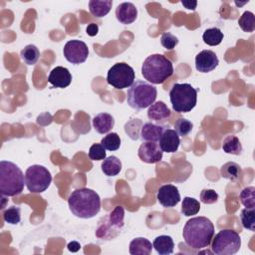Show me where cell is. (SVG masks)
Wrapping results in <instances>:
<instances>
[{"label": "cell", "instance_id": "cell-1", "mask_svg": "<svg viewBox=\"0 0 255 255\" xmlns=\"http://www.w3.org/2000/svg\"><path fill=\"white\" fill-rule=\"evenodd\" d=\"M182 236L187 246L193 249L206 248L214 236L213 223L204 216L193 217L186 221Z\"/></svg>", "mask_w": 255, "mask_h": 255}, {"label": "cell", "instance_id": "cell-2", "mask_svg": "<svg viewBox=\"0 0 255 255\" xmlns=\"http://www.w3.org/2000/svg\"><path fill=\"white\" fill-rule=\"evenodd\" d=\"M68 204L71 212L84 219L93 218L101 210V198L93 189L77 188L70 194Z\"/></svg>", "mask_w": 255, "mask_h": 255}, {"label": "cell", "instance_id": "cell-3", "mask_svg": "<svg viewBox=\"0 0 255 255\" xmlns=\"http://www.w3.org/2000/svg\"><path fill=\"white\" fill-rule=\"evenodd\" d=\"M25 175L20 167L8 160L0 161V192L2 196H16L22 193Z\"/></svg>", "mask_w": 255, "mask_h": 255}, {"label": "cell", "instance_id": "cell-4", "mask_svg": "<svg viewBox=\"0 0 255 255\" xmlns=\"http://www.w3.org/2000/svg\"><path fill=\"white\" fill-rule=\"evenodd\" d=\"M141 75L151 84H162L173 75V66L164 55L152 54L143 61Z\"/></svg>", "mask_w": 255, "mask_h": 255}, {"label": "cell", "instance_id": "cell-5", "mask_svg": "<svg viewBox=\"0 0 255 255\" xmlns=\"http://www.w3.org/2000/svg\"><path fill=\"white\" fill-rule=\"evenodd\" d=\"M157 96L156 88L142 80H136L128 89L127 102L134 110H143L155 102Z\"/></svg>", "mask_w": 255, "mask_h": 255}, {"label": "cell", "instance_id": "cell-6", "mask_svg": "<svg viewBox=\"0 0 255 255\" xmlns=\"http://www.w3.org/2000/svg\"><path fill=\"white\" fill-rule=\"evenodd\" d=\"M172 109L177 113H188L197 103V90L190 84L175 83L169 91Z\"/></svg>", "mask_w": 255, "mask_h": 255}, {"label": "cell", "instance_id": "cell-7", "mask_svg": "<svg viewBox=\"0 0 255 255\" xmlns=\"http://www.w3.org/2000/svg\"><path fill=\"white\" fill-rule=\"evenodd\" d=\"M241 247V238L233 229H222L212 238L211 250L216 255H233Z\"/></svg>", "mask_w": 255, "mask_h": 255}, {"label": "cell", "instance_id": "cell-8", "mask_svg": "<svg viewBox=\"0 0 255 255\" xmlns=\"http://www.w3.org/2000/svg\"><path fill=\"white\" fill-rule=\"evenodd\" d=\"M52 182L51 172L43 165L33 164L25 171V185L30 192L41 193Z\"/></svg>", "mask_w": 255, "mask_h": 255}, {"label": "cell", "instance_id": "cell-9", "mask_svg": "<svg viewBox=\"0 0 255 255\" xmlns=\"http://www.w3.org/2000/svg\"><path fill=\"white\" fill-rule=\"evenodd\" d=\"M135 79L134 70L125 62L116 63L107 74V82L117 90L129 88Z\"/></svg>", "mask_w": 255, "mask_h": 255}, {"label": "cell", "instance_id": "cell-10", "mask_svg": "<svg viewBox=\"0 0 255 255\" xmlns=\"http://www.w3.org/2000/svg\"><path fill=\"white\" fill-rule=\"evenodd\" d=\"M63 54L68 62L79 65L87 60L89 48L87 44L81 40H70L65 44Z\"/></svg>", "mask_w": 255, "mask_h": 255}, {"label": "cell", "instance_id": "cell-11", "mask_svg": "<svg viewBox=\"0 0 255 255\" xmlns=\"http://www.w3.org/2000/svg\"><path fill=\"white\" fill-rule=\"evenodd\" d=\"M137 155L145 163H156L162 159L163 151L157 142L142 141L138 147Z\"/></svg>", "mask_w": 255, "mask_h": 255}, {"label": "cell", "instance_id": "cell-12", "mask_svg": "<svg viewBox=\"0 0 255 255\" xmlns=\"http://www.w3.org/2000/svg\"><path fill=\"white\" fill-rule=\"evenodd\" d=\"M156 198L163 207H174L180 201V193L175 185L164 184L158 188Z\"/></svg>", "mask_w": 255, "mask_h": 255}, {"label": "cell", "instance_id": "cell-13", "mask_svg": "<svg viewBox=\"0 0 255 255\" xmlns=\"http://www.w3.org/2000/svg\"><path fill=\"white\" fill-rule=\"evenodd\" d=\"M219 64L216 54L211 50H202L195 57V68L200 73H209Z\"/></svg>", "mask_w": 255, "mask_h": 255}, {"label": "cell", "instance_id": "cell-14", "mask_svg": "<svg viewBox=\"0 0 255 255\" xmlns=\"http://www.w3.org/2000/svg\"><path fill=\"white\" fill-rule=\"evenodd\" d=\"M179 144H180L179 135L177 134V132L174 129L169 128V127L167 126V128L163 130V132L160 135V138L158 140V145H159L160 149L163 152L173 153V152L177 151Z\"/></svg>", "mask_w": 255, "mask_h": 255}, {"label": "cell", "instance_id": "cell-15", "mask_svg": "<svg viewBox=\"0 0 255 255\" xmlns=\"http://www.w3.org/2000/svg\"><path fill=\"white\" fill-rule=\"evenodd\" d=\"M48 82L55 88H67L72 82V75L70 71L62 66L55 67L49 74Z\"/></svg>", "mask_w": 255, "mask_h": 255}, {"label": "cell", "instance_id": "cell-16", "mask_svg": "<svg viewBox=\"0 0 255 255\" xmlns=\"http://www.w3.org/2000/svg\"><path fill=\"white\" fill-rule=\"evenodd\" d=\"M116 17L118 21L124 25L131 24L137 17V9L130 2H124L116 8Z\"/></svg>", "mask_w": 255, "mask_h": 255}, {"label": "cell", "instance_id": "cell-17", "mask_svg": "<svg viewBox=\"0 0 255 255\" xmlns=\"http://www.w3.org/2000/svg\"><path fill=\"white\" fill-rule=\"evenodd\" d=\"M167 128L164 125H157L153 123H144L141 127L140 130V138L142 141H153L158 142L160 135L162 134L163 130Z\"/></svg>", "mask_w": 255, "mask_h": 255}, {"label": "cell", "instance_id": "cell-18", "mask_svg": "<svg viewBox=\"0 0 255 255\" xmlns=\"http://www.w3.org/2000/svg\"><path fill=\"white\" fill-rule=\"evenodd\" d=\"M124 215H125V210L124 207L122 206H116L115 209L109 214V217L107 219V222L109 223L104 224L103 226H101L98 229L97 234L104 232V231H111L113 229H117V230H121L124 226Z\"/></svg>", "mask_w": 255, "mask_h": 255}, {"label": "cell", "instance_id": "cell-19", "mask_svg": "<svg viewBox=\"0 0 255 255\" xmlns=\"http://www.w3.org/2000/svg\"><path fill=\"white\" fill-rule=\"evenodd\" d=\"M171 116V112L169 108L164 104L162 101L154 102L148 107L147 110V117L149 120L161 123L167 121Z\"/></svg>", "mask_w": 255, "mask_h": 255}, {"label": "cell", "instance_id": "cell-20", "mask_svg": "<svg viewBox=\"0 0 255 255\" xmlns=\"http://www.w3.org/2000/svg\"><path fill=\"white\" fill-rule=\"evenodd\" d=\"M115 126V119L109 113H100L93 119V127L97 132L104 134L109 132Z\"/></svg>", "mask_w": 255, "mask_h": 255}, {"label": "cell", "instance_id": "cell-21", "mask_svg": "<svg viewBox=\"0 0 255 255\" xmlns=\"http://www.w3.org/2000/svg\"><path fill=\"white\" fill-rule=\"evenodd\" d=\"M151 250V242L144 237H136L129 243V253L131 255H149Z\"/></svg>", "mask_w": 255, "mask_h": 255}, {"label": "cell", "instance_id": "cell-22", "mask_svg": "<svg viewBox=\"0 0 255 255\" xmlns=\"http://www.w3.org/2000/svg\"><path fill=\"white\" fill-rule=\"evenodd\" d=\"M152 247L158 254L168 255L173 252L174 242L172 238L168 235H159L153 240Z\"/></svg>", "mask_w": 255, "mask_h": 255}, {"label": "cell", "instance_id": "cell-23", "mask_svg": "<svg viewBox=\"0 0 255 255\" xmlns=\"http://www.w3.org/2000/svg\"><path fill=\"white\" fill-rule=\"evenodd\" d=\"M113 1L111 0H91L89 2L90 13L97 18L106 16L112 8Z\"/></svg>", "mask_w": 255, "mask_h": 255}, {"label": "cell", "instance_id": "cell-24", "mask_svg": "<svg viewBox=\"0 0 255 255\" xmlns=\"http://www.w3.org/2000/svg\"><path fill=\"white\" fill-rule=\"evenodd\" d=\"M122 161L115 155H111L106 157L101 165L102 171L107 176H116L122 170Z\"/></svg>", "mask_w": 255, "mask_h": 255}, {"label": "cell", "instance_id": "cell-25", "mask_svg": "<svg viewBox=\"0 0 255 255\" xmlns=\"http://www.w3.org/2000/svg\"><path fill=\"white\" fill-rule=\"evenodd\" d=\"M241 173H242L241 166L234 161H228L224 163L220 168L221 176L231 181L237 180L240 177Z\"/></svg>", "mask_w": 255, "mask_h": 255}, {"label": "cell", "instance_id": "cell-26", "mask_svg": "<svg viewBox=\"0 0 255 255\" xmlns=\"http://www.w3.org/2000/svg\"><path fill=\"white\" fill-rule=\"evenodd\" d=\"M222 149L225 153L239 155L242 152V144L239 138L236 135L229 134L227 135L222 143Z\"/></svg>", "mask_w": 255, "mask_h": 255}, {"label": "cell", "instance_id": "cell-27", "mask_svg": "<svg viewBox=\"0 0 255 255\" xmlns=\"http://www.w3.org/2000/svg\"><path fill=\"white\" fill-rule=\"evenodd\" d=\"M20 57L25 64L32 66L38 62L40 58V51L35 45L29 44L21 50Z\"/></svg>", "mask_w": 255, "mask_h": 255}, {"label": "cell", "instance_id": "cell-28", "mask_svg": "<svg viewBox=\"0 0 255 255\" xmlns=\"http://www.w3.org/2000/svg\"><path fill=\"white\" fill-rule=\"evenodd\" d=\"M223 37H224V35L219 28L212 27V28H208L204 31V33L202 35V40L205 44H207L209 46H217L222 42Z\"/></svg>", "mask_w": 255, "mask_h": 255}, {"label": "cell", "instance_id": "cell-29", "mask_svg": "<svg viewBox=\"0 0 255 255\" xmlns=\"http://www.w3.org/2000/svg\"><path fill=\"white\" fill-rule=\"evenodd\" d=\"M200 210V203L193 197H184L181 204V213L185 216L196 215Z\"/></svg>", "mask_w": 255, "mask_h": 255}, {"label": "cell", "instance_id": "cell-30", "mask_svg": "<svg viewBox=\"0 0 255 255\" xmlns=\"http://www.w3.org/2000/svg\"><path fill=\"white\" fill-rule=\"evenodd\" d=\"M142 122L139 119H131L125 125V131L128 137L132 140H136L140 137V130L142 127Z\"/></svg>", "mask_w": 255, "mask_h": 255}, {"label": "cell", "instance_id": "cell-31", "mask_svg": "<svg viewBox=\"0 0 255 255\" xmlns=\"http://www.w3.org/2000/svg\"><path fill=\"white\" fill-rule=\"evenodd\" d=\"M239 27L247 33H252L255 30V16L251 11H245L238 20Z\"/></svg>", "mask_w": 255, "mask_h": 255}, {"label": "cell", "instance_id": "cell-32", "mask_svg": "<svg viewBox=\"0 0 255 255\" xmlns=\"http://www.w3.org/2000/svg\"><path fill=\"white\" fill-rule=\"evenodd\" d=\"M101 143L107 150L115 151L121 146V137L117 132H110L102 138Z\"/></svg>", "mask_w": 255, "mask_h": 255}, {"label": "cell", "instance_id": "cell-33", "mask_svg": "<svg viewBox=\"0 0 255 255\" xmlns=\"http://www.w3.org/2000/svg\"><path fill=\"white\" fill-rule=\"evenodd\" d=\"M240 220L242 226L250 231L255 230V212L254 208H244L241 210Z\"/></svg>", "mask_w": 255, "mask_h": 255}, {"label": "cell", "instance_id": "cell-34", "mask_svg": "<svg viewBox=\"0 0 255 255\" xmlns=\"http://www.w3.org/2000/svg\"><path fill=\"white\" fill-rule=\"evenodd\" d=\"M240 201L246 208L255 207V187L248 186L240 192Z\"/></svg>", "mask_w": 255, "mask_h": 255}, {"label": "cell", "instance_id": "cell-35", "mask_svg": "<svg viewBox=\"0 0 255 255\" xmlns=\"http://www.w3.org/2000/svg\"><path fill=\"white\" fill-rule=\"evenodd\" d=\"M3 219L9 224H18L21 221V208L19 206H10L3 211Z\"/></svg>", "mask_w": 255, "mask_h": 255}, {"label": "cell", "instance_id": "cell-36", "mask_svg": "<svg viewBox=\"0 0 255 255\" xmlns=\"http://www.w3.org/2000/svg\"><path fill=\"white\" fill-rule=\"evenodd\" d=\"M193 128V124L186 119L180 118L174 123V130L180 136H186L191 132Z\"/></svg>", "mask_w": 255, "mask_h": 255}, {"label": "cell", "instance_id": "cell-37", "mask_svg": "<svg viewBox=\"0 0 255 255\" xmlns=\"http://www.w3.org/2000/svg\"><path fill=\"white\" fill-rule=\"evenodd\" d=\"M106 156V148L102 143H94L89 149V157L92 160H104Z\"/></svg>", "mask_w": 255, "mask_h": 255}, {"label": "cell", "instance_id": "cell-38", "mask_svg": "<svg viewBox=\"0 0 255 255\" xmlns=\"http://www.w3.org/2000/svg\"><path fill=\"white\" fill-rule=\"evenodd\" d=\"M160 43L166 50H172L178 44V38L170 32H165L160 37Z\"/></svg>", "mask_w": 255, "mask_h": 255}, {"label": "cell", "instance_id": "cell-39", "mask_svg": "<svg viewBox=\"0 0 255 255\" xmlns=\"http://www.w3.org/2000/svg\"><path fill=\"white\" fill-rule=\"evenodd\" d=\"M218 193L214 189H202L200 192V201L204 204H213L218 200Z\"/></svg>", "mask_w": 255, "mask_h": 255}, {"label": "cell", "instance_id": "cell-40", "mask_svg": "<svg viewBox=\"0 0 255 255\" xmlns=\"http://www.w3.org/2000/svg\"><path fill=\"white\" fill-rule=\"evenodd\" d=\"M86 32H87V34H88L89 36H91V37L96 36V35L98 34V32H99V26H98V24H96V23H91V24H89L88 27H87V29H86Z\"/></svg>", "mask_w": 255, "mask_h": 255}, {"label": "cell", "instance_id": "cell-41", "mask_svg": "<svg viewBox=\"0 0 255 255\" xmlns=\"http://www.w3.org/2000/svg\"><path fill=\"white\" fill-rule=\"evenodd\" d=\"M67 247H68L69 251H71V252H77V251L80 250L81 245H80V243L77 242V241H71V242L67 245Z\"/></svg>", "mask_w": 255, "mask_h": 255}, {"label": "cell", "instance_id": "cell-42", "mask_svg": "<svg viewBox=\"0 0 255 255\" xmlns=\"http://www.w3.org/2000/svg\"><path fill=\"white\" fill-rule=\"evenodd\" d=\"M181 4L188 10H195L197 6L196 1H181Z\"/></svg>", "mask_w": 255, "mask_h": 255}]
</instances>
